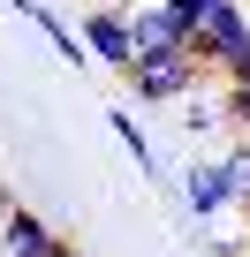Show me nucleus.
I'll use <instances>...</instances> for the list:
<instances>
[{"instance_id": "nucleus-7", "label": "nucleus", "mask_w": 250, "mask_h": 257, "mask_svg": "<svg viewBox=\"0 0 250 257\" xmlns=\"http://www.w3.org/2000/svg\"><path fill=\"white\" fill-rule=\"evenodd\" d=\"M106 128H114V137H121V152H129V159H137L144 174H159V159H152V137H144L137 121H129V106H114V113H106Z\"/></svg>"}, {"instance_id": "nucleus-2", "label": "nucleus", "mask_w": 250, "mask_h": 257, "mask_svg": "<svg viewBox=\"0 0 250 257\" xmlns=\"http://www.w3.org/2000/svg\"><path fill=\"white\" fill-rule=\"evenodd\" d=\"M205 76H212V68H205L190 46H175V53H144V61L129 68V91H137L144 106H182Z\"/></svg>"}, {"instance_id": "nucleus-11", "label": "nucleus", "mask_w": 250, "mask_h": 257, "mask_svg": "<svg viewBox=\"0 0 250 257\" xmlns=\"http://www.w3.org/2000/svg\"><path fill=\"white\" fill-rule=\"evenodd\" d=\"M61 257H76V249H61Z\"/></svg>"}, {"instance_id": "nucleus-4", "label": "nucleus", "mask_w": 250, "mask_h": 257, "mask_svg": "<svg viewBox=\"0 0 250 257\" xmlns=\"http://www.w3.org/2000/svg\"><path fill=\"white\" fill-rule=\"evenodd\" d=\"M242 46H250V0H220V8L197 23V38H190V53H197L212 76H220V68H227Z\"/></svg>"}, {"instance_id": "nucleus-1", "label": "nucleus", "mask_w": 250, "mask_h": 257, "mask_svg": "<svg viewBox=\"0 0 250 257\" xmlns=\"http://www.w3.org/2000/svg\"><path fill=\"white\" fill-rule=\"evenodd\" d=\"M175 197H182L190 227H212V219L242 212V189H235V174H227V152H190V159H182Z\"/></svg>"}, {"instance_id": "nucleus-10", "label": "nucleus", "mask_w": 250, "mask_h": 257, "mask_svg": "<svg viewBox=\"0 0 250 257\" xmlns=\"http://www.w3.org/2000/svg\"><path fill=\"white\" fill-rule=\"evenodd\" d=\"M8 8H23V16H31V0H8Z\"/></svg>"}, {"instance_id": "nucleus-8", "label": "nucleus", "mask_w": 250, "mask_h": 257, "mask_svg": "<svg viewBox=\"0 0 250 257\" xmlns=\"http://www.w3.org/2000/svg\"><path fill=\"white\" fill-rule=\"evenodd\" d=\"M227 174H235V189L250 197V128H242V137H227Z\"/></svg>"}, {"instance_id": "nucleus-5", "label": "nucleus", "mask_w": 250, "mask_h": 257, "mask_svg": "<svg viewBox=\"0 0 250 257\" xmlns=\"http://www.w3.org/2000/svg\"><path fill=\"white\" fill-rule=\"evenodd\" d=\"M61 249H68V242H61L31 204H16V197L0 204V257H61Z\"/></svg>"}, {"instance_id": "nucleus-3", "label": "nucleus", "mask_w": 250, "mask_h": 257, "mask_svg": "<svg viewBox=\"0 0 250 257\" xmlns=\"http://www.w3.org/2000/svg\"><path fill=\"white\" fill-rule=\"evenodd\" d=\"M76 23H84V46H91V61H99V68L129 76V68L144 61V46H137V16H129V8H114V0H91Z\"/></svg>"}, {"instance_id": "nucleus-9", "label": "nucleus", "mask_w": 250, "mask_h": 257, "mask_svg": "<svg viewBox=\"0 0 250 257\" xmlns=\"http://www.w3.org/2000/svg\"><path fill=\"white\" fill-rule=\"evenodd\" d=\"M235 219H242V227H250V197H242V212H235Z\"/></svg>"}, {"instance_id": "nucleus-6", "label": "nucleus", "mask_w": 250, "mask_h": 257, "mask_svg": "<svg viewBox=\"0 0 250 257\" xmlns=\"http://www.w3.org/2000/svg\"><path fill=\"white\" fill-rule=\"evenodd\" d=\"M137 46L144 53H175V46H190V23H182V8L175 0H137Z\"/></svg>"}]
</instances>
